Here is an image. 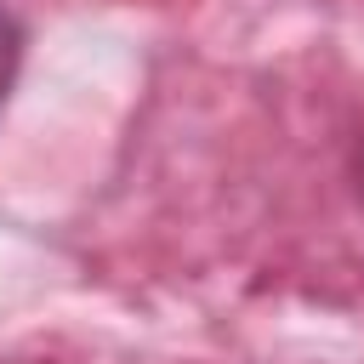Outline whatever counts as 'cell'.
Wrapping results in <instances>:
<instances>
[{
    "label": "cell",
    "instance_id": "6da1fadb",
    "mask_svg": "<svg viewBox=\"0 0 364 364\" xmlns=\"http://www.w3.org/2000/svg\"><path fill=\"white\" fill-rule=\"evenodd\" d=\"M17 63H23V28H17L11 11H0V102L11 91V80H17Z\"/></svg>",
    "mask_w": 364,
    "mask_h": 364
},
{
    "label": "cell",
    "instance_id": "7a4b0ae2",
    "mask_svg": "<svg viewBox=\"0 0 364 364\" xmlns=\"http://www.w3.org/2000/svg\"><path fill=\"white\" fill-rule=\"evenodd\" d=\"M358 188H364V159H358Z\"/></svg>",
    "mask_w": 364,
    "mask_h": 364
}]
</instances>
